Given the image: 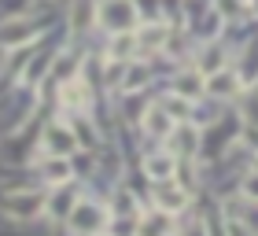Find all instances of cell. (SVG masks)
I'll use <instances>...</instances> for the list:
<instances>
[{"instance_id": "obj_1", "label": "cell", "mask_w": 258, "mask_h": 236, "mask_svg": "<svg viewBox=\"0 0 258 236\" xmlns=\"http://www.w3.org/2000/svg\"><path fill=\"white\" fill-rule=\"evenodd\" d=\"M74 236H103V225H107V210L96 207V203H78L74 210L67 214Z\"/></svg>"}, {"instance_id": "obj_2", "label": "cell", "mask_w": 258, "mask_h": 236, "mask_svg": "<svg viewBox=\"0 0 258 236\" xmlns=\"http://www.w3.org/2000/svg\"><path fill=\"white\" fill-rule=\"evenodd\" d=\"M96 15H100V22H103L111 33H118V30H133L137 8L129 4V0H103V4L96 8Z\"/></svg>"}, {"instance_id": "obj_3", "label": "cell", "mask_w": 258, "mask_h": 236, "mask_svg": "<svg viewBox=\"0 0 258 236\" xmlns=\"http://www.w3.org/2000/svg\"><path fill=\"white\" fill-rule=\"evenodd\" d=\"M44 148L52 151V155H70V151L81 148V140L74 129H67L63 122H52L48 129H44Z\"/></svg>"}, {"instance_id": "obj_4", "label": "cell", "mask_w": 258, "mask_h": 236, "mask_svg": "<svg viewBox=\"0 0 258 236\" xmlns=\"http://www.w3.org/2000/svg\"><path fill=\"white\" fill-rule=\"evenodd\" d=\"M155 203L162 210H170V214H181L188 207V188H181L173 181H155Z\"/></svg>"}, {"instance_id": "obj_5", "label": "cell", "mask_w": 258, "mask_h": 236, "mask_svg": "<svg viewBox=\"0 0 258 236\" xmlns=\"http://www.w3.org/2000/svg\"><path fill=\"white\" fill-rule=\"evenodd\" d=\"M137 236H173V214L170 210H151L137 221Z\"/></svg>"}, {"instance_id": "obj_6", "label": "cell", "mask_w": 258, "mask_h": 236, "mask_svg": "<svg viewBox=\"0 0 258 236\" xmlns=\"http://www.w3.org/2000/svg\"><path fill=\"white\" fill-rule=\"evenodd\" d=\"M41 177L48 185H67L70 177H74V166H70L67 155H48V159L41 162Z\"/></svg>"}, {"instance_id": "obj_7", "label": "cell", "mask_w": 258, "mask_h": 236, "mask_svg": "<svg viewBox=\"0 0 258 236\" xmlns=\"http://www.w3.org/2000/svg\"><path fill=\"white\" fill-rule=\"evenodd\" d=\"M137 52V33L133 30H118L111 33V44H107V55L114 59V63H125L129 55Z\"/></svg>"}, {"instance_id": "obj_8", "label": "cell", "mask_w": 258, "mask_h": 236, "mask_svg": "<svg viewBox=\"0 0 258 236\" xmlns=\"http://www.w3.org/2000/svg\"><path fill=\"white\" fill-rule=\"evenodd\" d=\"M144 129H148L151 137H170L177 126H173V114H170V111L159 103V107H151V111L144 114Z\"/></svg>"}, {"instance_id": "obj_9", "label": "cell", "mask_w": 258, "mask_h": 236, "mask_svg": "<svg viewBox=\"0 0 258 236\" xmlns=\"http://www.w3.org/2000/svg\"><path fill=\"white\" fill-rule=\"evenodd\" d=\"M207 92H214V96H236L240 92V78L232 74V70H218V74L207 78Z\"/></svg>"}, {"instance_id": "obj_10", "label": "cell", "mask_w": 258, "mask_h": 236, "mask_svg": "<svg viewBox=\"0 0 258 236\" xmlns=\"http://www.w3.org/2000/svg\"><path fill=\"white\" fill-rule=\"evenodd\" d=\"M41 207H44L41 192H15L11 196V214H19V218H33Z\"/></svg>"}, {"instance_id": "obj_11", "label": "cell", "mask_w": 258, "mask_h": 236, "mask_svg": "<svg viewBox=\"0 0 258 236\" xmlns=\"http://www.w3.org/2000/svg\"><path fill=\"white\" fill-rule=\"evenodd\" d=\"M173 166H177L173 155H148V159H144V173L151 177V181H170V177H173Z\"/></svg>"}, {"instance_id": "obj_12", "label": "cell", "mask_w": 258, "mask_h": 236, "mask_svg": "<svg viewBox=\"0 0 258 236\" xmlns=\"http://www.w3.org/2000/svg\"><path fill=\"white\" fill-rule=\"evenodd\" d=\"M48 210H52L55 218L70 214V210H74V188H70V185H59V192L48 199Z\"/></svg>"}, {"instance_id": "obj_13", "label": "cell", "mask_w": 258, "mask_h": 236, "mask_svg": "<svg viewBox=\"0 0 258 236\" xmlns=\"http://www.w3.org/2000/svg\"><path fill=\"white\" fill-rule=\"evenodd\" d=\"M59 96H63V103L67 107H85V85L81 81H63V89H59Z\"/></svg>"}, {"instance_id": "obj_14", "label": "cell", "mask_w": 258, "mask_h": 236, "mask_svg": "<svg viewBox=\"0 0 258 236\" xmlns=\"http://www.w3.org/2000/svg\"><path fill=\"white\" fill-rule=\"evenodd\" d=\"M137 44H140V48H159V44H166V26H144V30H140L137 33Z\"/></svg>"}, {"instance_id": "obj_15", "label": "cell", "mask_w": 258, "mask_h": 236, "mask_svg": "<svg viewBox=\"0 0 258 236\" xmlns=\"http://www.w3.org/2000/svg\"><path fill=\"white\" fill-rule=\"evenodd\" d=\"M199 89H203V78H199V74H181L177 81H173V92H181V96H196V92Z\"/></svg>"}, {"instance_id": "obj_16", "label": "cell", "mask_w": 258, "mask_h": 236, "mask_svg": "<svg viewBox=\"0 0 258 236\" xmlns=\"http://www.w3.org/2000/svg\"><path fill=\"white\" fill-rule=\"evenodd\" d=\"M162 107H166L173 118H184V114H192V100H188V96H181V92H173V96L162 100Z\"/></svg>"}, {"instance_id": "obj_17", "label": "cell", "mask_w": 258, "mask_h": 236, "mask_svg": "<svg viewBox=\"0 0 258 236\" xmlns=\"http://www.w3.org/2000/svg\"><path fill=\"white\" fill-rule=\"evenodd\" d=\"M144 81H148V67H140V63L129 67V74H125V89H129V92H137Z\"/></svg>"}, {"instance_id": "obj_18", "label": "cell", "mask_w": 258, "mask_h": 236, "mask_svg": "<svg viewBox=\"0 0 258 236\" xmlns=\"http://www.w3.org/2000/svg\"><path fill=\"white\" fill-rule=\"evenodd\" d=\"M170 140L177 144V151H196V133H188V129H173Z\"/></svg>"}, {"instance_id": "obj_19", "label": "cell", "mask_w": 258, "mask_h": 236, "mask_svg": "<svg viewBox=\"0 0 258 236\" xmlns=\"http://www.w3.org/2000/svg\"><path fill=\"white\" fill-rule=\"evenodd\" d=\"M243 196H247L251 203H258V173H247V177H243Z\"/></svg>"}, {"instance_id": "obj_20", "label": "cell", "mask_w": 258, "mask_h": 236, "mask_svg": "<svg viewBox=\"0 0 258 236\" xmlns=\"http://www.w3.org/2000/svg\"><path fill=\"white\" fill-rule=\"evenodd\" d=\"M184 236H207V229H203V225H196V229H188Z\"/></svg>"}]
</instances>
